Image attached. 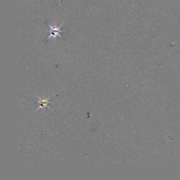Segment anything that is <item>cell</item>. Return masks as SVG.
<instances>
[{
    "label": "cell",
    "instance_id": "obj_2",
    "mask_svg": "<svg viewBox=\"0 0 180 180\" xmlns=\"http://www.w3.org/2000/svg\"><path fill=\"white\" fill-rule=\"evenodd\" d=\"M37 97L38 98L37 103H39V107L37 108V110H39V109H43V108L48 107V104L49 103V99H51V97H49V98H46V99L39 98V96H37Z\"/></svg>",
    "mask_w": 180,
    "mask_h": 180
},
{
    "label": "cell",
    "instance_id": "obj_1",
    "mask_svg": "<svg viewBox=\"0 0 180 180\" xmlns=\"http://www.w3.org/2000/svg\"><path fill=\"white\" fill-rule=\"evenodd\" d=\"M62 25H61L60 26H56L55 25H49V36L48 39H49L50 38H55L56 37H61V33H63V30H61V28L62 27Z\"/></svg>",
    "mask_w": 180,
    "mask_h": 180
}]
</instances>
